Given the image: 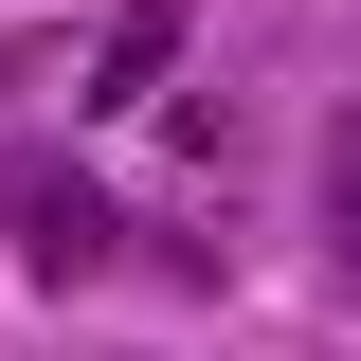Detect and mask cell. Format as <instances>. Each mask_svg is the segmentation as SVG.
<instances>
[{
    "label": "cell",
    "instance_id": "cell-1",
    "mask_svg": "<svg viewBox=\"0 0 361 361\" xmlns=\"http://www.w3.org/2000/svg\"><path fill=\"white\" fill-rule=\"evenodd\" d=\"M0 253L37 289H109L127 271V199L73 163V145H0Z\"/></svg>",
    "mask_w": 361,
    "mask_h": 361
},
{
    "label": "cell",
    "instance_id": "cell-2",
    "mask_svg": "<svg viewBox=\"0 0 361 361\" xmlns=\"http://www.w3.org/2000/svg\"><path fill=\"white\" fill-rule=\"evenodd\" d=\"M307 235H325V289L361 307V109L325 127V180H307Z\"/></svg>",
    "mask_w": 361,
    "mask_h": 361
},
{
    "label": "cell",
    "instance_id": "cell-3",
    "mask_svg": "<svg viewBox=\"0 0 361 361\" xmlns=\"http://www.w3.org/2000/svg\"><path fill=\"white\" fill-rule=\"evenodd\" d=\"M180 73V0H145V18H109V54H90V109H127V90Z\"/></svg>",
    "mask_w": 361,
    "mask_h": 361
}]
</instances>
